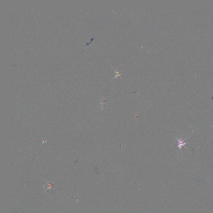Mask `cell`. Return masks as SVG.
Returning <instances> with one entry per match:
<instances>
[{
  "instance_id": "6da1fadb",
  "label": "cell",
  "mask_w": 213,
  "mask_h": 213,
  "mask_svg": "<svg viewBox=\"0 0 213 213\" xmlns=\"http://www.w3.org/2000/svg\"><path fill=\"white\" fill-rule=\"evenodd\" d=\"M176 139L177 140V141H178V145L177 147L179 148V149L180 150H181L182 147L183 146V147H184L186 149H187V148L185 147V145H186L187 144H189V143L185 142V140H186V139H185V140H181V139H178L176 138Z\"/></svg>"
}]
</instances>
